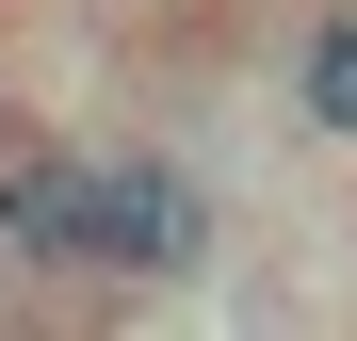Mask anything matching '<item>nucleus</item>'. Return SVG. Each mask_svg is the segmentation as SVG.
I'll return each mask as SVG.
<instances>
[{
    "mask_svg": "<svg viewBox=\"0 0 357 341\" xmlns=\"http://www.w3.org/2000/svg\"><path fill=\"white\" fill-rule=\"evenodd\" d=\"M82 276H114V293H178V276H211V179L162 162V146H98Z\"/></svg>",
    "mask_w": 357,
    "mask_h": 341,
    "instance_id": "nucleus-1",
    "label": "nucleus"
},
{
    "mask_svg": "<svg viewBox=\"0 0 357 341\" xmlns=\"http://www.w3.org/2000/svg\"><path fill=\"white\" fill-rule=\"evenodd\" d=\"M82 211H98V146L0 130V260H33V276H82Z\"/></svg>",
    "mask_w": 357,
    "mask_h": 341,
    "instance_id": "nucleus-2",
    "label": "nucleus"
},
{
    "mask_svg": "<svg viewBox=\"0 0 357 341\" xmlns=\"http://www.w3.org/2000/svg\"><path fill=\"white\" fill-rule=\"evenodd\" d=\"M292 130L309 146H357V0H325L292 33Z\"/></svg>",
    "mask_w": 357,
    "mask_h": 341,
    "instance_id": "nucleus-3",
    "label": "nucleus"
}]
</instances>
